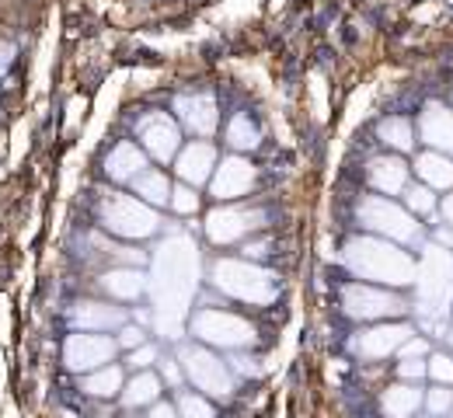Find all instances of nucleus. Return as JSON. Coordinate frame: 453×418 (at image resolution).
<instances>
[{
	"label": "nucleus",
	"instance_id": "1",
	"mask_svg": "<svg viewBox=\"0 0 453 418\" xmlns=\"http://www.w3.org/2000/svg\"><path fill=\"white\" fill-rule=\"evenodd\" d=\"M345 265L366 283L377 286H408L415 283V262L404 255L395 240L380 238H356L345 244Z\"/></svg>",
	"mask_w": 453,
	"mask_h": 418
},
{
	"label": "nucleus",
	"instance_id": "2",
	"mask_svg": "<svg viewBox=\"0 0 453 418\" xmlns=\"http://www.w3.org/2000/svg\"><path fill=\"white\" fill-rule=\"evenodd\" d=\"M98 220L109 234L122 240H147L161 231L157 209L150 202H143L140 195H126V192H112L102 199Z\"/></svg>",
	"mask_w": 453,
	"mask_h": 418
},
{
	"label": "nucleus",
	"instance_id": "3",
	"mask_svg": "<svg viewBox=\"0 0 453 418\" xmlns=\"http://www.w3.org/2000/svg\"><path fill=\"white\" fill-rule=\"evenodd\" d=\"M213 286L234 300L244 303H273L276 300V276L265 272L262 265L251 262H237V258H224L213 265Z\"/></svg>",
	"mask_w": 453,
	"mask_h": 418
},
{
	"label": "nucleus",
	"instance_id": "4",
	"mask_svg": "<svg viewBox=\"0 0 453 418\" xmlns=\"http://www.w3.org/2000/svg\"><path fill=\"white\" fill-rule=\"evenodd\" d=\"M359 224L370 234L395 240V244H411V240L422 238L418 217L408 206H397L395 199H388V195H366L359 202Z\"/></svg>",
	"mask_w": 453,
	"mask_h": 418
},
{
	"label": "nucleus",
	"instance_id": "5",
	"mask_svg": "<svg viewBox=\"0 0 453 418\" xmlns=\"http://www.w3.org/2000/svg\"><path fill=\"white\" fill-rule=\"evenodd\" d=\"M192 335L213 349H224V353H241L255 342V324L244 321L241 314L234 310H196L192 317Z\"/></svg>",
	"mask_w": 453,
	"mask_h": 418
},
{
	"label": "nucleus",
	"instance_id": "6",
	"mask_svg": "<svg viewBox=\"0 0 453 418\" xmlns=\"http://www.w3.org/2000/svg\"><path fill=\"white\" fill-rule=\"evenodd\" d=\"M178 362L185 369V380L206 394V398H230L234 394V369L230 362L210 353L206 346H181L178 349Z\"/></svg>",
	"mask_w": 453,
	"mask_h": 418
},
{
	"label": "nucleus",
	"instance_id": "7",
	"mask_svg": "<svg viewBox=\"0 0 453 418\" xmlns=\"http://www.w3.org/2000/svg\"><path fill=\"white\" fill-rule=\"evenodd\" d=\"M342 310L352 321H391L408 310V303L377 283H349L342 290Z\"/></svg>",
	"mask_w": 453,
	"mask_h": 418
},
{
	"label": "nucleus",
	"instance_id": "8",
	"mask_svg": "<svg viewBox=\"0 0 453 418\" xmlns=\"http://www.w3.org/2000/svg\"><path fill=\"white\" fill-rule=\"evenodd\" d=\"M119 353V342L112 335H102V331H73L63 346V362L73 369V373H91L98 366H109L115 362Z\"/></svg>",
	"mask_w": 453,
	"mask_h": 418
},
{
	"label": "nucleus",
	"instance_id": "9",
	"mask_svg": "<svg viewBox=\"0 0 453 418\" xmlns=\"http://www.w3.org/2000/svg\"><path fill=\"white\" fill-rule=\"evenodd\" d=\"M265 213L262 209H248L237 202H220L210 217H206V234L213 244H234V240L248 238L262 227Z\"/></svg>",
	"mask_w": 453,
	"mask_h": 418
},
{
	"label": "nucleus",
	"instance_id": "10",
	"mask_svg": "<svg viewBox=\"0 0 453 418\" xmlns=\"http://www.w3.org/2000/svg\"><path fill=\"white\" fill-rule=\"evenodd\" d=\"M136 136H140V147H143L154 161H165V164L174 161L178 150L185 147V143H181V129H178V122L171 119L168 112H147V116H140Z\"/></svg>",
	"mask_w": 453,
	"mask_h": 418
},
{
	"label": "nucleus",
	"instance_id": "11",
	"mask_svg": "<svg viewBox=\"0 0 453 418\" xmlns=\"http://www.w3.org/2000/svg\"><path fill=\"white\" fill-rule=\"evenodd\" d=\"M255 179H258L255 164L248 157L234 154V157H224L217 164V171L210 179V192H213L217 202H237V199H244L255 188Z\"/></svg>",
	"mask_w": 453,
	"mask_h": 418
},
{
	"label": "nucleus",
	"instance_id": "12",
	"mask_svg": "<svg viewBox=\"0 0 453 418\" xmlns=\"http://www.w3.org/2000/svg\"><path fill=\"white\" fill-rule=\"evenodd\" d=\"M411 335L415 331L408 324H401V321H395V324L391 321H377L373 328H366V331H359L352 338V353L359 359H388L395 356Z\"/></svg>",
	"mask_w": 453,
	"mask_h": 418
},
{
	"label": "nucleus",
	"instance_id": "13",
	"mask_svg": "<svg viewBox=\"0 0 453 418\" xmlns=\"http://www.w3.org/2000/svg\"><path fill=\"white\" fill-rule=\"evenodd\" d=\"M217 164H220V161H217V147H213L210 140H192V143H185V147L178 150V157H174V175H178V181H185V185L203 188V185H210Z\"/></svg>",
	"mask_w": 453,
	"mask_h": 418
},
{
	"label": "nucleus",
	"instance_id": "14",
	"mask_svg": "<svg viewBox=\"0 0 453 418\" xmlns=\"http://www.w3.org/2000/svg\"><path fill=\"white\" fill-rule=\"evenodd\" d=\"M70 324L77 331H102V335H112L126 324V310L115 307L109 300H81L70 307Z\"/></svg>",
	"mask_w": 453,
	"mask_h": 418
},
{
	"label": "nucleus",
	"instance_id": "15",
	"mask_svg": "<svg viewBox=\"0 0 453 418\" xmlns=\"http://www.w3.org/2000/svg\"><path fill=\"white\" fill-rule=\"evenodd\" d=\"M174 116L196 136H213L217 125H220V112H217L213 95H203V91L199 95H178L174 98Z\"/></svg>",
	"mask_w": 453,
	"mask_h": 418
},
{
	"label": "nucleus",
	"instance_id": "16",
	"mask_svg": "<svg viewBox=\"0 0 453 418\" xmlns=\"http://www.w3.org/2000/svg\"><path fill=\"white\" fill-rule=\"evenodd\" d=\"M418 133L429 143V150L450 154L453 157V109L447 105H426L422 119H418Z\"/></svg>",
	"mask_w": 453,
	"mask_h": 418
},
{
	"label": "nucleus",
	"instance_id": "17",
	"mask_svg": "<svg viewBox=\"0 0 453 418\" xmlns=\"http://www.w3.org/2000/svg\"><path fill=\"white\" fill-rule=\"evenodd\" d=\"M366 181L380 192V195H401L408 188V164L395 157V154H384V157H373L366 164Z\"/></svg>",
	"mask_w": 453,
	"mask_h": 418
},
{
	"label": "nucleus",
	"instance_id": "18",
	"mask_svg": "<svg viewBox=\"0 0 453 418\" xmlns=\"http://www.w3.org/2000/svg\"><path fill=\"white\" fill-rule=\"evenodd\" d=\"M147 168V150L133 140H119L105 157V175L112 181H133Z\"/></svg>",
	"mask_w": 453,
	"mask_h": 418
},
{
	"label": "nucleus",
	"instance_id": "19",
	"mask_svg": "<svg viewBox=\"0 0 453 418\" xmlns=\"http://www.w3.org/2000/svg\"><path fill=\"white\" fill-rule=\"evenodd\" d=\"M161 391H165V380H161V373H154V369H136L129 380H126V387H122V405L126 408H154L157 401H161Z\"/></svg>",
	"mask_w": 453,
	"mask_h": 418
},
{
	"label": "nucleus",
	"instance_id": "20",
	"mask_svg": "<svg viewBox=\"0 0 453 418\" xmlns=\"http://www.w3.org/2000/svg\"><path fill=\"white\" fill-rule=\"evenodd\" d=\"M98 283L112 300H136L147 290V272L140 265H112Z\"/></svg>",
	"mask_w": 453,
	"mask_h": 418
},
{
	"label": "nucleus",
	"instance_id": "21",
	"mask_svg": "<svg viewBox=\"0 0 453 418\" xmlns=\"http://www.w3.org/2000/svg\"><path fill=\"white\" fill-rule=\"evenodd\" d=\"M422 405H426V391L418 384H408V380L388 387L384 398H380V408L388 418H411Z\"/></svg>",
	"mask_w": 453,
	"mask_h": 418
},
{
	"label": "nucleus",
	"instance_id": "22",
	"mask_svg": "<svg viewBox=\"0 0 453 418\" xmlns=\"http://www.w3.org/2000/svg\"><path fill=\"white\" fill-rule=\"evenodd\" d=\"M129 188H133V195H140V199L150 202L154 209L171 206V192H174V185H171V179L161 168H143L136 179L129 181Z\"/></svg>",
	"mask_w": 453,
	"mask_h": 418
},
{
	"label": "nucleus",
	"instance_id": "23",
	"mask_svg": "<svg viewBox=\"0 0 453 418\" xmlns=\"http://www.w3.org/2000/svg\"><path fill=\"white\" fill-rule=\"evenodd\" d=\"M415 171H418V179L426 181L429 188H453V157L450 154L426 150V154H418Z\"/></svg>",
	"mask_w": 453,
	"mask_h": 418
},
{
	"label": "nucleus",
	"instance_id": "24",
	"mask_svg": "<svg viewBox=\"0 0 453 418\" xmlns=\"http://www.w3.org/2000/svg\"><path fill=\"white\" fill-rule=\"evenodd\" d=\"M84 394H91V398H115V394H122V387H126V373H122V366H98V369H91V373H84Z\"/></svg>",
	"mask_w": 453,
	"mask_h": 418
},
{
	"label": "nucleus",
	"instance_id": "25",
	"mask_svg": "<svg viewBox=\"0 0 453 418\" xmlns=\"http://www.w3.org/2000/svg\"><path fill=\"white\" fill-rule=\"evenodd\" d=\"M226 143H230V150L234 154H251V150H258V143H262V133H258V125L251 122V116H234L230 125H226Z\"/></svg>",
	"mask_w": 453,
	"mask_h": 418
},
{
	"label": "nucleus",
	"instance_id": "26",
	"mask_svg": "<svg viewBox=\"0 0 453 418\" xmlns=\"http://www.w3.org/2000/svg\"><path fill=\"white\" fill-rule=\"evenodd\" d=\"M377 136L397 150V154H408L415 147V125L404 119V116H388V119L377 125Z\"/></svg>",
	"mask_w": 453,
	"mask_h": 418
},
{
	"label": "nucleus",
	"instance_id": "27",
	"mask_svg": "<svg viewBox=\"0 0 453 418\" xmlns=\"http://www.w3.org/2000/svg\"><path fill=\"white\" fill-rule=\"evenodd\" d=\"M401 195H404V206H408L415 217H433L436 206H440V202H436V188H429L426 181H422V185H408Z\"/></svg>",
	"mask_w": 453,
	"mask_h": 418
},
{
	"label": "nucleus",
	"instance_id": "28",
	"mask_svg": "<svg viewBox=\"0 0 453 418\" xmlns=\"http://www.w3.org/2000/svg\"><path fill=\"white\" fill-rule=\"evenodd\" d=\"M178 412H181V418H217L210 398L199 394V391H181L178 394Z\"/></svg>",
	"mask_w": 453,
	"mask_h": 418
},
{
	"label": "nucleus",
	"instance_id": "29",
	"mask_svg": "<svg viewBox=\"0 0 453 418\" xmlns=\"http://www.w3.org/2000/svg\"><path fill=\"white\" fill-rule=\"evenodd\" d=\"M171 209H174V213H181V217L196 213V209H199V188H196V185L178 181V185H174V192H171Z\"/></svg>",
	"mask_w": 453,
	"mask_h": 418
},
{
	"label": "nucleus",
	"instance_id": "30",
	"mask_svg": "<svg viewBox=\"0 0 453 418\" xmlns=\"http://www.w3.org/2000/svg\"><path fill=\"white\" fill-rule=\"evenodd\" d=\"M426 408H429V415H450L453 412V391L447 384H436L433 391H426Z\"/></svg>",
	"mask_w": 453,
	"mask_h": 418
},
{
	"label": "nucleus",
	"instance_id": "31",
	"mask_svg": "<svg viewBox=\"0 0 453 418\" xmlns=\"http://www.w3.org/2000/svg\"><path fill=\"white\" fill-rule=\"evenodd\" d=\"M426 362H429V376H433L436 384L453 387V356H447V353H433Z\"/></svg>",
	"mask_w": 453,
	"mask_h": 418
},
{
	"label": "nucleus",
	"instance_id": "32",
	"mask_svg": "<svg viewBox=\"0 0 453 418\" xmlns=\"http://www.w3.org/2000/svg\"><path fill=\"white\" fill-rule=\"evenodd\" d=\"M115 342H119V349L133 353V349H140V346L147 342V331H143L140 324H122V328L115 331Z\"/></svg>",
	"mask_w": 453,
	"mask_h": 418
},
{
	"label": "nucleus",
	"instance_id": "33",
	"mask_svg": "<svg viewBox=\"0 0 453 418\" xmlns=\"http://www.w3.org/2000/svg\"><path fill=\"white\" fill-rule=\"evenodd\" d=\"M126 362H129V369L136 373V369H150L154 362H161V356H157V349H154L150 342H143L140 349H133V353L126 356Z\"/></svg>",
	"mask_w": 453,
	"mask_h": 418
},
{
	"label": "nucleus",
	"instance_id": "34",
	"mask_svg": "<svg viewBox=\"0 0 453 418\" xmlns=\"http://www.w3.org/2000/svg\"><path fill=\"white\" fill-rule=\"evenodd\" d=\"M397 376L408 384H418L422 376H429V362L426 359H401L397 362Z\"/></svg>",
	"mask_w": 453,
	"mask_h": 418
},
{
	"label": "nucleus",
	"instance_id": "35",
	"mask_svg": "<svg viewBox=\"0 0 453 418\" xmlns=\"http://www.w3.org/2000/svg\"><path fill=\"white\" fill-rule=\"evenodd\" d=\"M161 380L168 384L171 391H181L188 380H185V369H181V362H178V356L174 359H161Z\"/></svg>",
	"mask_w": 453,
	"mask_h": 418
},
{
	"label": "nucleus",
	"instance_id": "36",
	"mask_svg": "<svg viewBox=\"0 0 453 418\" xmlns=\"http://www.w3.org/2000/svg\"><path fill=\"white\" fill-rule=\"evenodd\" d=\"M397 356L401 359H426L429 356V342H426V338H418V335H411V338L397 349Z\"/></svg>",
	"mask_w": 453,
	"mask_h": 418
},
{
	"label": "nucleus",
	"instance_id": "37",
	"mask_svg": "<svg viewBox=\"0 0 453 418\" xmlns=\"http://www.w3.org/2000/svg\"><path fill=\"white\" fill-rule=\"evenodd\" d=\"M150 418H181V412H178V405H168V401H157V405L150 408Z\"/></svg>",
	"mask_w": 453,
	"mask_h": 418
},
{
	"label": "nucleus",
	"instance_id": "38",
	"mask_svg": "<svg viewBox=\"0 0 453 418\" xmlns=\"http://www.w3.org/2000/svg\"><path fill=\"white\" fill-rule=\"evenodd\" d=\"M11 63H14V46L7 39H0V73H7Z\"/></svg>",
	"mask_w": 453,
	"mask_h": 418
},
{
	"label": "nucleus",
	"instance_id": "39",
	"mask_svg": "<svg viewBox=\"0 0 453 418\" xmlns=\"http://www.w3.org/2000/svg\"><path fill=\"white\" fill-rule=\"evenodd\" d=\"M230 369H237V373H258L255 359H248V356H234L230 359Z\"/></svg>",
	"mask_w": 453,
	"mask_h": 418
},
{
	"label": "nucleus",
	"instance_id": "40",
	"mask_svg": "<svg viewBox=\"0 0 453 418\" xmlns=\"http://www.w3.org/2000/svg\"><path fill=\"white\" fill-rule=\"evenodd\" d=\"M440 213H443V224H450V227H453V192H450V195H443Z\"/></svg>",
	"mask_w": 453,
	"mask_h": 418
},
{
	"label": "nucleus",
	"instance_id": "41",
	"mask_svg": "<svg viewBox=\"0 0 453 418\" xmlns=\"http://www.w3.org/2000/svg\"><path fill=\"white\" fill-rule=\"evenodd\" d=\"M436 240H440V244H447V247H453V227H450V224L436 231Z\"/></svg>",
	"mask_w": 453,
	"mask_h": 418
},
{
	"label": "nucleus",
	"instance_id": "42",
	"mask_svg": "<svg viewBox=\"0 0 453 418\" xmlns=\"http://www.w3.org/2000/svg\"><path fill=\"white\" fill-rule=\"evenodd\" d=\"M450 418H453V412H450Z\"/></svg>",
	"mask_w": 453,
	"mask_h": 418
},
{
	"label": "nucleus",
	"instance_id": "43",
	"mask_svg": "<svg viewBox=\"0 0 453 418\" xmlns=\"http://www.w3.org/2000/svg\"><path fill=\"white\" fill-rule=\"evenodd\" d=\"M433 418H436V415H433Z\"/></svg>",
	"mask_w": 453,
	"mask_h": 418
}]
</instances>
